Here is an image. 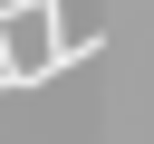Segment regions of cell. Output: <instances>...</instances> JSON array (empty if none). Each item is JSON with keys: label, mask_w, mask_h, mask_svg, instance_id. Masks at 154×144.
Segmentation results:
<instances>
[{"label": "cell", "mask_w": 154, "mask_h": 144, "mask_svg": "<svg viewBox=\"0 0 154 144\" xmlns=\"http://www.w3.org/2000/svg\"><path fill=\"white\" fill-rule=\"evenodd\" d=\"M77 58H96V38H58V0H0V86L10 96L48 86Z\"/></svg>", "instance_id": "cell-1"}]
</instances>
